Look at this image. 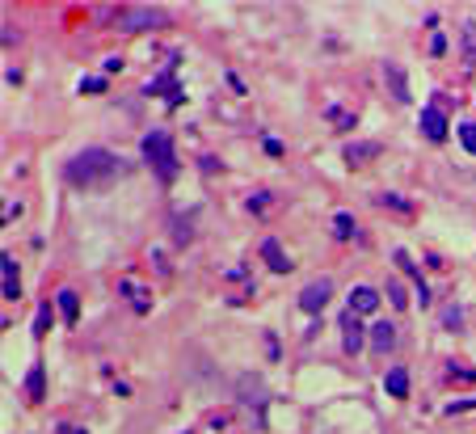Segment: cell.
<instances>
[{"mask_svg": "<svg viewBox=\"0 0 476 434\" xmlns=\"http://www.w3.org/2000/svg\"><path fill=\"white\" fill-rule=\"evenodd\" d=\"M392 346H397V325H388V321L371 325V350H375V355H388Z\"/></svg>", "mask_w": 476, "mask_h": 434, "instance_id": "cell-8", "label": "cell"}, {"mask_svg": "<svg viewBox=\"0 0 476 434\" xmlns=\"http://www.w3.org/2000/svg\"><path fill=\"white\" fill-rule=\"evenodd\" d=\"M101 89H105L101 76H84V80H80V93H101Z\"/></svg>", "mask_w": 476, "mask_h": 434, "instance_id": "cell-20", "label": "cell"}, {"mask_svg": "<svg viewBox=\"0 0 476 434\" xmlns=\"http://www.w3.org/2000/svg\"><path fill=\"white\" fill-rule=\"evenodd\" d=\"M0 291H4V300H17L21 295V279H17L13 253H0Z\"/></svg>", "mask_w": 476, "mask_h": 434, "instance_id": "cell-6", "label": "cell"}, {"mask_svg": "<svg viewBox=\"0 0 476 434\" xmlns=\"http://www.w3.org/2000/svg\"><path fill=\"white\" fill-rule=\"evenodd\" d=\"M380 203H392V207H401V211H413V207H409V203H405V198H397V194H384V198H380Z\"/></svg>", "mask_w": 476, "mask_h": 434, "instance_id": "cell-23", "label": "cell"}, {"mask_svg": "<svg viewBox=\"0 0 476 434\" xmlns=\"http://www.w3.org/2000/svg\"><path fill=\"white\" fill-rule=\"evenodd\" d=\"M375 308H380V291H375V287H354V291H350V312H354V317L375 312Z\"/></svg>", "mask_w": 476, "mask_h": 434, "instance_id": "cell-7", "label": "cell"}, {"mask_svg": "<svg viewBox=\"0 0 476 434\" xmlns=\"http://www.w3.org/2000/svg\"><path fill=\"white\" fill-rule=\"evenodd\" d=\"M262 257H266V262H270V270H278V274H283V270H291V262H287V253L278 249V241H266V245H262Z\"/></svg>", "mask_w": 476, "mask_h": 434, "instance_id": "cell-12", "label": "cell"}, {"mask_svg": "<svg viewBox=\"0 0 476 434\" xmlns=\"http://www.w3.org/2000/svg\"><path fill=\"white\" fill-rule=\"evenodd\" d=\"M447 376H451V380H464V384H468V380H472V371H468V367H456V363H451V367H447Z\"/></svg>", "mask_w": 476, "mask_h": 434, "instance_id": "cell-22", "label": "cell"}, {"mask_svg": "<svg viewBox=\"0 0 476 434\" xmlns=\"http://www.w3.org/2000/svg\"><path fill=\"white\" fill-rule=\"evenodd\" d=\"M367 156H380V143H350V148H346V160H350V165H363Z\"/></svg>", "mask_w": 476, "mask_h": 434, "instance_id": "cell-14", "label": "cell"}, {"mask_svg": "<svg viewBox=\"0 0 476 434\" xmlns=\"http://www.w3.org/2000/svg\"><path fill=\"white\" fill-rule=\"evenodd\" d=\"M384 80H388V89H392L397 101H409V84H405V72L397 63H384Z\"/></svg>", "mask_w": 476, "mask_h": 434, "instance_id": "cell-9", "label": "cell"}, {"mask_svg": "<svg viewBox=\"0 0 476 434\" xmlns=\"http://www.w3.org/2000/svg\"><path fill=\"white\" fill-rule=\"evenodd\" d=\"M59 312H63V321H67V325L80 317V300H76V291H59Z\"/></svg>", "mask_w": 476, "mask_h": 434, "instance_id": "cell-15", "label": "cell"}, {"mask_svg": "<svg viewBox=\"0 0 476 434\" xmlns=\"http://www.w3.org/2000/svg\"><path fill=\"white\" fill-rule=\"evenodd\" d=\"M460 143L476 156V122H460Z\"/></svg>", "mask_w": 476, "mask_h": 434, "instance_id": "cell-17", "label": "cell"}, {"mask_svg": "<svg viewBox=\"0 0 476 434\" xmlns=\"http://www.w3.org/2000/svg\"><path fill=\"white\" fill-rule=\"evenodd\" d=\"M55 434H84V430H80V426H59Z\"/></svg>", "mask_w": 476, "mask_h": 434, "instance_id": "cell-25", "label": "cell"}, {"mask_svg": "<svg viewBox=\"0 0 476 434\" xmlns=\"http://www.w3.org/2000/svg\"><path fill=\"white\" fill-rule=\"evenodd\" d=\"M139 148H143V160L152 165V173H156L160 181H173V177H177V152H173L169 131H148Z\"/></svg>", "mask_w": 476, "mask_h": 434, "instance_id": "cell-2", "label": "cell"}, {"mask_svg": "<svg viewBox=\"0 0 476 434\" xmlns=\"http://www.w3.org/2000/svg\"><path fill=\"white\" fill-rule=\"evenodd\" d=\"M25 392H30V401H42V397H46V388H42V363L30 367V376H25Z\"/></svg>", "mask_w": 476, "mask_h": 434, "instance_id": "cell-13", "label": "cell"}, {"mask_svg": "<svg viewBox=\"0 0 476 434\" xmlns=\"http://www.w3.org/2000/svg\"><path fill=\"white\" fill-rule=\"evenodd\" d=\"M388 300H392V304H397V308H405V291H401V287H397V283H388Z\"/></svg>", "mask_w": 476, "mask_h": 434, "instance_id": "cell-21", "label": "cell"}, {"mask_svg": "<svg viewBox=\"0 0 476 434\" xmlns=\"http://www.w3.org/2000/svg\"><path fill=\"white\" fill-rule=\"evenodd\" d=\"M63 177L72 186H80V190H105L114 177H122V160L114 152H105V148H84V152H76L67 160Z\"/></svg>", "mask_w": 476, "mask_h": 434, "instance_id": "cell-1", "label": "cell"}, {"mask_svg": "<svg viewBox=\"0 0 476 434\" xmlns=\"http://www.w3.org/2000/svg\"><path fill=\"white\" fill-rule=\"evenodd\" d=\"M329 295H333L329 279H316V283H308V287L300 291V308H304V312H321V308L329 304Z\"/></svg>", "mask_w": 476, "mask_h": 434, "instance_id": "cell-4", "label": "cell"}, {"mask_svg": "<svg viewBox=\"0 0 476 434\" xmlns=\"http://www.w3.org/2000/svg\"><path fill=\"white\" fill-rule=\"evenodd\" d=\"M430 51H435V55H443V51H447V42H443V34H435V38H430Z\"/></svg>", "mask_w": 476, "mask_h": 434, "instance_id": "cell-24", "label": "cell"}, {"mask_svg": "<svg viewBox=\"0 0 476 434\" xmlns=\"http://www.w3.org/2000/svg\"><path fill=\"white\" fill-rule=\"evenodd\" d=\"M46 329H51V308H38V317H34V333L42 338Z\"/></svg>", "mask_w": 476, "mask_h": 434, "instance_id": "cell-19", "label": "cell"}, {"mask_svg": "<svg viewBox=\"0 0 476 434\" xmlns=\"http://www.w3.org/2000/svg\"><path fill=\"white\" fill-rule=\"evenodd\" d=\"M186 434H190V430H186Z\"/></svg>", "mask_w": 476, "mask_h": 434, "instance_id": "cell-26", "label": "cell"}, {"mask_svg": "<svg viewBox=\"0 0 476 434\" xmlns=\"http://www.w3.org/2000/svg\"><path fill=\"white\" fill-rule=\"evenodd\" d=\"M333 232H337L342 241H350V236H354V219H350V215H337V219H333Z\"/></svg>", "mask_w": 476, "mask_h": 434, "instance_id": "cell-18", "label": "cell"}, {"mask_svg": "<svg viewBox=\"0 0 476 434\" xmlns=\"http://www.w3.org/2000/svg\"><path fill=\"white\" fill-rule=\"evenodd\" d=\"M342 329H346V355H359V346H363V325H359V317L346 312V317H342Z\"/></svg>", "mask_w": 476, "mask_h": 434, "instance_id": "cell-10", "label": "cell"}, {"mask_svg": "<svg viewBox=\"0 0 476 434\" xmlns=\"http://www.w3.org/2000/svg\"><path fill=\"white\" fill-rule=\"evenodd\" d=\"M384 388H388V397L405 401V397H409V371H405V367H392L388 380H384Z\"/></svg>", "mask_w": 476, "mask_h": 434, "instance_id": "cell-11", "label": "cell"}, {"mask_svg": "<svg viewBox=\"0 0 476 434\" xmlns=\"http://www.w3.org/2000/svg\"><path fill=\"white\" fill-rule=\"evenodd\" d=\"M114 21H118L122 30H148V25H165L169 17H165V8H148V4H122V8H114Z\"/></svg>", "mask_w": 476, "mask_h": 434, "instance_id": "cell-3", "label": "cell"}, {"mask_svg": "<svg viewBox=\"0 0 476 434\" xmlns=\"http://www.w3.org/2000/svg\"><path fill=\"white\" fill-rule=\"evenodd\" d=\"M460 38H464V59H468V63H476V21H464Z\"/></svg>", "mask_w": 476, "mask_h": 434, "instance_id": "cell-16", "label": "cell"}, {"mask_svg": "<svg viewBox=\"0 0 476 434\" xmlns=\"http://www.w3.org/2000/svg\"><path fill=\"white\" fill-rule=\"evenodd\" d=\"M418 127H422V135H426V139H435V143H439V139H447V114H443L439 106H426V110H422V118H418Z\"/></svg>", "mask_w": 476, "mask_h": 434, "instance_id": "cell-5", "label": "cell"}]
</instances>
